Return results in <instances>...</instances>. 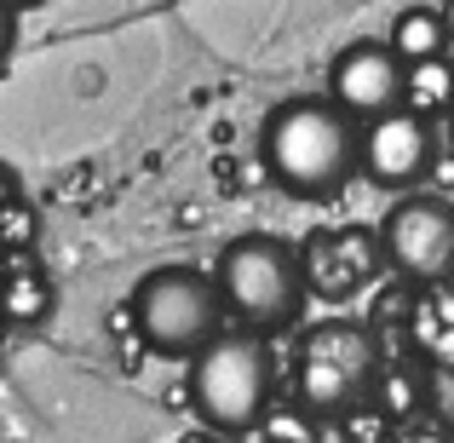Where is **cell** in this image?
<instances>
[{
    "mask_svg": "<svg viewBox=\"0 0 454 443\" xmlns=\"http://www.w3.org/2000/svg\"><path fill=\"white\" fill-rule=\"evenodd\" d=\"M259 162L294 202H333L363 173V122L333 99H282L259 122Z\"/></svg>",
    "mask_w": 454,
    "mask_h": 443,
    "instance_id": "1",
    "label": "cell"
},
{
    "mask_svg": "<svg viewBox=\"0 0 454 443\" xmlns=\"http://www.w3.org/2000/svg\"><path fill=\"white\" fill-rule=\"evenodd\" d=\"M190 409L224 438L259 432L277 409V352L259 328H224L190 357Z\"/></svg>",
    "mask_w": 454,
    "mask_h": 443,
    "instance_id": "2",
    "label": "cell"
},
{
    "mask_svg": "<svg viewBox=\"0 0 454 443\" xmlns=\"http://www.w3.org/2000/svg\"><path fill=\"white\" fill-rule=\"evenodd\" d=\"M213 282H219L231 317L259 334H288L305 317V299H310L305 248H294L288 236H270V231L231 236L213 259Z\"/></svg>",
    "mask_w": 454,
    "mask_h": 443,
    "instance_id": "3",
    "label": "cell"
},
{
    "mask_svg": "<svg viewBox=\"0 0 454 443\" xmlns=\"http://www.w3.org/2000/svg\"><path fill=\"white\" fill-rule=\"evenodd\" d=\"M380 375H386L380 334L356 317L310 322L294 345V392H300V409H310L317 421H340L356 403H368Z\"/></svg>",
    "mask_w": 454,
    "mask_h": 443,
    "instance_id": "4",
    "label": "cell"
},
{
    "mask_svg": "<svg viewBox=\"0 0 454 443\" xmlns=\"http://www.w3.org/2000/svg\"><path fill=\"white\" fill-rule=\"evenodd\" d=\"M127 311L138 322V340L161 357H196L213 334H224V317H231L213 271L196 265H155L150 277H138Z\"/></svg>",
    "mask_w": 454,
    "mask_h": 443,
    "instance_id": "5",
    "label": "cell"
},
{
    "mask_svg": "<svg viewBox=\"0 0 454 443\" xmlns=\"http://www.w3.org/2000/svg\"><path fill=\"white\" fill-rule=\"evenodd\" d=\"M380 259L403 289H449L454 282V202L432 190H403L380 219Z\"/></svg>",
    "mask_w": 454,
    "mask_h": 443,
    "instance_id": "6",
    "label": "cell"
},
{
    "mask_svg": "<svg viewBox=\"0 0 454 443\" xmlns=\"http://www.w3.org/2000/svg\"><path fill=\"white\" fill-rule=\"evenodd\" d=\"M437 167V127L420 110H386L363 122V173L380 190H420Z\"/></svg>",
    "mask_w": 454,
    "mask_h": 443,
    "instance_id": "7",
    "label": "cell"
},
{
    "mask_svg": "<svg viewBox=\"0 0 454 443\" xmlns=\"http://www.w3.org/2000/svg\"><path fill=\"white\" fill-rule=\"evenodd\" d=\"M328 99L345 104L356 122H374L409 104V58L391 41H351L328 69Z\"/></svg>",
    "mask_w": 454,
    "mask_h": 443,
    "instance_id": "8",
    "label": "cell"
},
{
    "mask_svg": "<svg viewBox=\"0 0 454 443\" xmlns=\"http://www.w3.org/2000/svg\"><path fill=\"white\" fill-rule=\"evenodd\" d=\"M305 271H310V294H351L363 289V277L374 271V242L363 231H317L305 242Z\"/></svg>",
    "mask_w": 454,
    "mask_h": 443,
    "instance_id": "9",
    "label": "cell"
},
{
    "mask_svg": "<svg viewBox=\"0 0 454 443\" xmlns=\"http://www.w3.org/2000/svg\"><path fill=\"white\" fill-rule=\"evenodd\" d=\"M391 46H397L409 64H420V58H443L454 46V35H449V23H443L437 6H409L391 23Z\"/></svg>",
    "mask_w": 454,
    "mask_h": 443,
    "instance_id": "10",
    "label": "cell"
},
{
    "mask_svg": "<svg viewBox=\"0 0 454 443\" xmlns=\"http://www.w3.org/2000/svg\"><path fill=\"white\" fill-rule=\"evenodd\" d=\"M409 110L420 115H449L454 110V58H420L409 64Z\"/></svg>",
    "mask_w": 454,
    "mask_h": 443,
    "instance_id": "11",
    "label": "cell"
},
{
    "mask_svg": "<svg viewBox=\"0 0 454 443\" xmlns=\"http://www.w3.org/2000/svg\"><path fill=\"white\" fill-rule=\"evenodd\" d=\"M46 305H52V289H46L41 271H18V277L0 289V311H6V317H18V322L46 317Z\"/></svg>",
    "mask_w": 454,
    "mask_h": 443,
    "instance_id": "12",
    "label": "cell"
},
{
    "mask_svg": "<svg viewBox=\"0 0 454 443\" xmlns=\"http://www.w3.org/2000/svg\"><path fill=\"white\" fill-rule=\"evenodd\" d=\"M426 409H432V421L454 438V357H443V363L432 368V380H426Z\"/></svg>",
    "mask_w": 454,
    "mask_h": 443,
    "instance_id": "13",
    "label": "cell"
},
{
    "mask_svg": "<svg viewBox=\"0 0 454 443\" xmlns=\"http://www.w3.org/2000/svg\"><path fill=\"white\" fill-rule=\"evenodd\" d=\"M0 242H12V248H29L35 242V213L23 208V202H12V208L0 213Z\"/></svg>",
    "mask_w": 454,
    "mask_h": 443,
    "instance_id": "14",
    "label": "cell"
},
{
    "mask_svg": "<svg viewBox=\"0 0 454 443\" xmlns=\"http://www.w3.org/2000/svg\"><path fill=\"white\" fill-rule=\"evenodd\" d=\"M18 18H23V12L12 6V0H0V64H6L12 46H18Z\"/></svg>",
    "mask_w": 454,
    "mask_h": 443,
    "instance_id": "15",
    "label": "cell"
},
{
    "mask_svg": "<svg viewBox=\"0 0 454 443\" xmlns=\"http://www.w3.org/2000/svg\"><path fill=\"white\" fill-rule=\"evenodd\" d=\"M12 202H18V167H12V162H0V213H6Z\"/></svg>",
    "mask_w": 454,
    "mask_h": 443,
    "instance_id": "16",
    "label": "cell"
},
{
    "mask_svg": "<svg viewBox=\"0 0 454 443\" xmlns=\"http://www.w3.org/2000/svg\"><path fill=\"white\" fill-rule=\"evenodd\" d=\"M409 443H454V438H449V432H443V426H437V421H432V426H426V432H414Z\"/></svg>",
    "mask_w": 454,
    "mask_h": 443,
    "instance_id": "17",
    "label": "cell"
},
{
    "mask_svg": "<svg viewBox=\"0 0 454 443\" xmlns=\"http://www.w3.org/2000/svg\"><path fill=\"white\" fill-rule=\"evenodd\" d=\"M12 6H18V12H35V6H46V0H12Z\"/></svg>",
    "mask_w": 454,
    "mask_h": 443,
    "instance_id": "18",
    "label": "cell"
},
{
    "mask_svg": "<svg viewBox=\"0 0 454 443\" xmlns=\"http://www.w3.org/2000/svg\"><path fill=\"white\" fill-rule=\"evenodd\" d=\"M443 23H449V35H454V0H449V6H443Z\"/></svg>",
    "mask_w": 454,
    "mask_h": 443,
    "instance_id": "19",
    "label": "cell"
},
{
    "mask_svg": "<svg viewBox=\"0 0 454 443\" xmlns=\"http://www.w3.org/2000/svg\"><path fill=\"white\" fill-rule=\"evenodd\" d=\"M449 133H454V110H449Z\"/></svg>",
    "mask_w": 454,
    "mask_h": 443,
    "instance_id": "20",
    "label": "cell"
},
{
    "mask_svg": "<svg viewBox=\"0 0 454 443\" xmlns=\"http://www.w3.org/2000/svg\"><path fill=\"white\" fill-rule=\"evenodd\" d=\"M449 58H454V46H449Z\"/></svg>",
    "mask_w": 454,
    "mask_h": 443,
    "instance_id": "21",
    "label": "cell"
}]
</instances>
